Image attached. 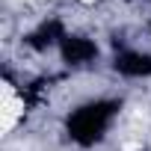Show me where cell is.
<instances>
[{
	"mask_svg": "<svg viewBox=\"0 0 151 151\" xmlns=\"http://www.w3.org/2000/svg\"><path fill=\"white\" fill-rule=\"evenodd\" d=\"M21 116H24V101L21 98H3V104H0V130L9 133Z\"/></svg>",
	"mask_w": 151,
	"mask_h": 151,
	"instance_id": "cell-1",
	"label": "cell"
},
{
	"mask_svg": "<svg viewBox=\"0 0 151 151\" xmlns=\"http://www.w3.org/2000/svg\"><path fill=\"white\" fill-rule=\"evenodd\" d=\"M122 151H139V145H136V142H124V145H122Z\"/></svg>",
	"mask_w": 151,
	"mask_h": 151,
	"instance_id": "cell-2",
	"label": "cell"
},
{
	"mask_svg": "<svg viewBox=\"0 0 151 151\" xmlns=\"http://www.w3.org/2000/svg\"><path fill=\"white\" fill-rule=\"evenodd\" d=\"M80 3H95V0H80Z\"/></svg>",
	"mask_w": 151,
	"mask_h": 151,
	"instance_id": "cell-3",
	"label": "cell"
}]
</instances>
